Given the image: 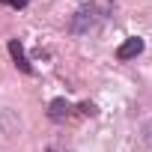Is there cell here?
Wrapping results in <instances>:
<instances>
[{
	"label": "cell",
	"mask_w": 152,
	"mask_h": 152,
	"mask_svg": "<svg viewBox=\"0 0 152 152\" xmlns=\"http://www.w3.org/2000/svg\"><path fill=\"white\" fill-rule=\"evenodd\" d=\"M102 21H104V9H102L99 3H87V6H81L78 12L72 15V21H69V33H75V36H87V33L99 30Z\"/></svg>",
	"instance_id": "cell-1"
},
{
	"label": "cell",
	"mask_w": 152,
	"mask_h": 152,
	"mask_svg": "<svg viewBox=\"0 0 152 152\" xmlns=\"http://www.w3.org/2000/svg\"><path fill=\"white\" fill-rule=\"evenodd\" d=\"M137 54H143V39H137V36L125 39V42L116 48V60H134Z\"/></svg>",
	"instance_id": "cell-2"
},
{
	"label": "cell",
	"mask_w": 152,
	"mask_h": 152,
	"mask_svg": "<svg viewBox=\"0 0 152 152\" xmlns=\"http://www.w3.org/2000/svg\"><path fill=\"white\" fill-rule=\"evenodd\" d=\"M9 54H12V60H15V66L24 72V75H33V66L27 63V54H24V45L18 42V39H9Z\"/></svg>",
	"instance_id": "cell-3"
},
{
	"label": "cell",
	"mask_w": 152,
	"mask_h": 152,
	"mask_svg": "<svg viewBox=\"0 0 152 152\" xmlns=\"http://www.w3.org/2000/svg\"><path fill=\"white\" fill-rule=\"evenodd\" d=\"M69 113H72V104H69L66 99H54V102L48 104V116H51L54 122H63Z\"/></svg>",
	"instance_id": "cell-4"
},
{
	"label": "cell",
	"mask_w": 152,
	"mask_h": 152,
	"mask_svg": "<svg viewBox=\"0 0 152 152\" xmlns=\"http://www.w3.org/2000/svg\"><path fill=\"white\" fill-rule=\"evenodd\" d=\"M140 140H143V146H146V149H152V119H146V122H143V128H140Z\"/></svg>",
	"instance_id": "cell-5"
},
{
	"label": "cell",
	"mask_w": 152,
	"mask_h": 152,
	"mask_svg": "<svg viewBox=\"0 0 152 152\" xmlns=\"http://www.w3.org/2000/svg\"><path fill=\"white\" fill-rule=\"evenodd\" d=\"M81 113H87V116H96V113H99V107H96L93 102H84V104H81Z\"/></svg>",
	"instance_id": "cell-6"
},
{
	"label": "cell",
	"mask_w": 152,
	"mask_h": 152,
	"mask_svg": "<svg viewBox=\"0 0 152 152\" xmlns=\"http://www.w3.org/2000/svg\"><path fill=\"white\" fill-rule=\"evenodd\" d=\"M27 3H30V0H12V3H9V6H12V9H24Z\"/></svg>",
	"instance_id": "cell-7"
},
{
	"label": "cell",
	"mask_w": 152,
	"mask_h": 152,
	"mask_svg": "<svg viewBox=\"0 0 152 152\" xmlns=\"http://www.w3.org/2000/svg\"><path fill=\"white\" fill-rule=\"evenodd\" d=\"M0 3H12V0H0Z\"/></svg>",
	"instance_id": "cell-8"
},
{
	"label": "cell",
	"mask_w": 152,
	"mask_h": 152,
	"mask_svg": "<svg viewBox=\"0 0 152 152\" xmlns=\"http://www.w3.org/2000/svg\"><path fill=\"white\" fill-rule=\"evenodd\" d=\"M48 152H60V149H48Z\"/></svg>",
	"instance_id": "cell-9"
}]
</instances>
